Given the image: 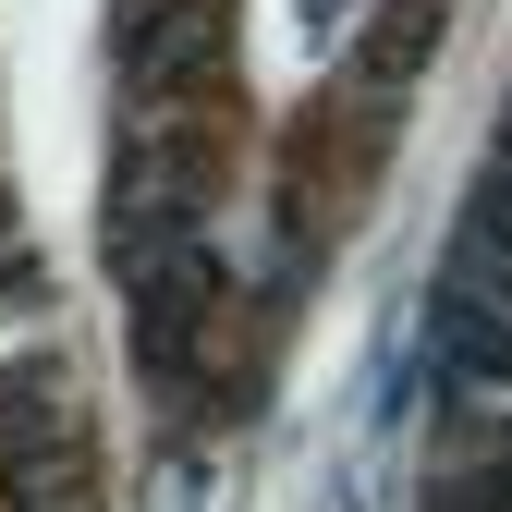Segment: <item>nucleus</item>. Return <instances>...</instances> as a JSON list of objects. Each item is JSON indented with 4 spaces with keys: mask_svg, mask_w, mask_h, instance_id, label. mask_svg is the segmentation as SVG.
Returning <instances> with one entry per match:
<instances>
[{
    "mask_svg": "<svg viewBox=\"0 0 512 512\" xmlns=\"http://www.w3.org/2000/svg\"><path fill=\"white\" fill-rule=\"evenodd\" d=\"M439 512H512V427H500V452H488V464L452 476V500H439Z\"/></svg>",
    "mask_w": 512,
    "mask_h": 512,
    "instance_id": "1",
    "label": "nucleus"
}]
</instances>
